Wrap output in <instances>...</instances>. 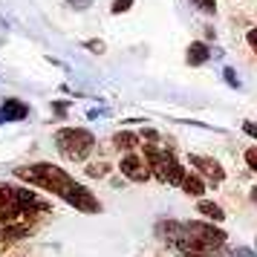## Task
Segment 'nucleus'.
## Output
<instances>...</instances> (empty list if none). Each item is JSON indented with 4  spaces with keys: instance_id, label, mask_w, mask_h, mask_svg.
Instances as JSON below:
<instances>
[{
    "instance_id": "f257e3e1",
    "label": "nucleus",
    "mask_w": 257,
    "mask_h": 257,
    "mask_svg": "<svg viewBox=\"0 0 257 257\" xmlns=\"http://www.w3.org/2000/svg\"><path fill=\"white\" fill-rule=\"evenodd\" d=\"M225 240H228V234L222 228L211 225V222H202V220H191V222H179L171 245L185 257H208L214 251H220L225 245Z\"/></svg>"
},
{
    "instance_id": "dca6fc26",
    "label": "nucleus",
    "mask_w": 257,
    "mask_h": 257,
    "mask_svg": "<svg viewBox=\"0 0 257 257\" xmlns=\"http://www.w3.org/2000/svg\"><path fill=\"white\" fill-rule=\"evenodd\" d=\"M133 6V0H113V6H110V12L113 15H124Z\"/></svg>"
},
{
    "instance_id": "b1692460",
    "label": "nucleus",
    "mask_w": 257,
    "mask_h": 257,
    "mask_svg": "<svg viewBox=\"0 0 257 257\" xmlns=\"http://www.w3.org/2000/svg\"><path fill=\"white\" fill-rule=\"evenodd\" d=\"M248 44H251V49L257 52V26L251 29V32H248Z\"/></svg>"
},
{
    "instance_id": "6e6552de",
    "label": "nucleus",
    "mask_w": 257,
    "mask_h": 257,
    "mask_svg": "<svg viewBox=\"0 0 257 257\" xmlns=\"http://www.w3.org/2000/svg\"><path fill=\"white\" fill-rule=\"evenodd\" d=\"M188 162L197 168L202 179H205V176H208L211 182H222V179H225V168H222L217 159H211V156H188Z\"/></svg>"
},
{
    "instance_id": "20e7f679",
    "label": "nucleus",
    "mask_w": 257,
    "mask_h": 257,
    "mask_svg": "<svg viewBox=\"0 0 257 257\" xmlns=\"http://www.w3.org/2000/svg\"><path fill=\"white\" fill-rule=\"evenodd\" d=\"M142 153H145V159H148L153 176H156L159 182H165V185H182V182H185V176H188L185 168L179 165V159H176L168 148H159V145H145Z\"/></svg>"
},
{
    "instance_id": "6ab92c4d",
    "label": "nucleus",
    "mask_w": 257,
    "mask_h": 257,
    "mask_svg": "<svg viewBox=\"0 0 257 257\" xmlns=\"http://www.w3.org/2000/svg\"><path fill=\"white\" fill-rule=\"evenodd\" d=\"M222 78L231 84V87H240V78H237V72H234L231 67H225V70H222Z\"/></svg>"
},
{
    "instance_id": "9b49d317",
    "label": "nucleus",
    "mask_w": 257,
    "mask_h": 257,
    "mask_svg": "<svg viewBox=\"0 0 257 257\" xmlns=\"http://www.w3.org/2000/svg\"><path fill=\"white\" fill-rule=\"evenodd\" d=\"M208 58H211V49H208V44H202V41H194L185 52V61L191 67H199V64H205Z\"/></svg>"
},
{
    "instance_id": "7ed1b4c3",
    "label": "nucleus",
    "mask_w": 257,
    "mask_h": 257,
    "mask_svg": "<svg viewBox=\"0 0 257 257\" xmlns=\"http://www.w3.org/2000/svg\"><path fill=\"white\" fill-rule=\"evenodd\" d=\"M15 176L24 179V182H29V185H35V188H44L49 194H58V197H64V194L75 185V179H72L64 168H58V165H52V162L21 165V168H15Z\"/></svg>"
},
{
    "instance_id": "2eb2a0df",
    "label": "nucleus",
    "mask_w": 257,
    "mask_h": 257,
    "mask_svg": "<svg viewBox=\"0 0 257 257\" xmlns=\"http://www.w3.org/2000/svg\"><path fill=\"white\" fill-rule=\"evenodd\" d=\"M191 3L197 6L199 12H208V15L217 12V0H191Z\"/></svg>"
},
{
    "instance_id": "5701e85b",
    "label": "nucleus",
    "mask_w": 257,
    "mask_h": 257,
    "mask_svg": "<svg viewBox=\"0 0 257 257\" xmlns=\"http://www.w3.org/2000/svg\"><path fill=\"white\" fill-rule=\"evenodd\" d=\"M243 130L248 133V136H254V139H257V124H254V121H243Z\"/></svg>"
},
{
    "instance_id": "f3484780",
    "label": "nucleus",
    "mask_w": 257,
    "mask_h": 257,
    "mask_svg": "<svg viewBox=\"0 0 257 257\" xmlns=\"http://www.w3.org/2000/svg\"><path fill=\"white\" fill-rule=\"evenodd\" d=\"M228 254H231V257H257V251H254V248H245V245H234Z\"/></svg>"
},
{
    "instance_id": "412c9836",
    "label": "nucleus",
    "mask_w": 257,
    "mask_h": 257,
    "mask_svg": "<svg viewBox=\"0 0 257 257\" xmlns=\"http://www.w3.org/2000/svg\"><path fill=\"white\" fill-rule=\"evenodd\" d=\"M84 47L90 49V52H98V55H101V52H104V44H101V41H87V44H84Z\"/></svg>"
},
{
    "instance_id": "a211bd4d",
    "label": "nucleus",
    "mask_w": 257,
    "mask_h": 257,
    "mask_svg": "<svg viewBox=\"0 0 257 257\" xmlns=\"http://www.w3.org/2000/svg\"><path fill=\"white\" fill-rule=\"evenodd\" d=\"M67 6L75 9V12H84V9H90V6H93V0H67Z\"/></svg>"
},
{
    "instance_id": "ddd939ff",
    "label": "nucleus",
    "mask_w": 257,
    "mask_h": 257,
    "mask_svg": "<svg viewBox=\"0 0 257 257\" xmlns=\"http://www.w3.org/2000/svg\"><path fill=\"white\" fill-rule=\"evenodd\" d=\"M182 191H185L188 197H202V194H205V179H202V176H197V174H188L185 176V182H182Z\"/></svg>"
},
{
    "instance_id": "9d476101",
    "label": "nucleus",
    "mask_w": 257,
    "mask_h": 257,
    "mask_svg": "<svg viewBox=\"0 0 257 257\" xmlns=\"http://www.w3.org/2000/svg\"><path fill=\"white\" fill-rule=\"evenodd\" d=\"M113 148H116V151H124V153H136V148H142L139 133H130V130H118L116 136H113Z\"/></svg>"
},
{
    "instance_id": "f03ea898",
    "label": "nucleus",
    "mask_w": 257,
    "mask_h": 257,
    "mask_svg": "<svg viewBox=\"0 0 257 257\" xmlns=\"http://www.w3.org/2000/svg\"><path fill=\"white\" fill-rule=\"evenodd\" d=\"M38 214H49V205L44 199H38V194H32L29 188L0 182V228L24 217L35 220Z\"/></svg>"
},
{
    "instance_id": "0eeeda50",
    "label": "nucleus",
    "mask_w": 257,
    "mask_h": 257,
    "mask_svg": "<svg viewBox=\"0 0 257 257\" xmlns=\"http://www.w3.org/2000/svg\"><path fill=\"white\" fill-rule=\"evenodd\" d=\"M61 199H64V202H70L72 208L84 211V214H98V211H101V202L95 199V194L90 191V188L78 185V182H75V185H72Z\"/></svg>"
},
{
    "instance_id": "4be33fe9",
    "label": "nucleus",
    "mask_w": 257,
    "mask_h": 257,
    "mask_svg": "<svg viewBox=\"0 0 257 257\" xmlns=\"http://www.w3.org/2000/svg\"><path fill=\"white\" fill-rule=\"evenodd\" d=\"M142 136H145V139L151 142V145H156V139H159V133H156L153 127H145V130H142Z\"/></svg>"
},
{
    "instance_id": "393cba45",
    "label": "nucleus",
    "mask_w": 257,
    "mask_h": 257,
    "mask_svg": "<svg viewBox=\"0 0 257 257\" xmlns=\"http://www.w3.org/2000/svg\"><path fill=\"white\" fill-rule=\"evenodd\" d=\"M251 202H257V188H251Z\"/></svg>"
},
{
    "instance_id": "a878e982",
    "label": "nucleus",
    "mask_w": 257,
    "mask_h": 257,
    "mask_svg": "<svg viewBox=\"0 0 257 257\" xmlns=\"http://www.w3.org/2000/svg\"><path fill=\"white\" fill-rule=\"evenodd\" d=\"M254 245H257V240H254Z\"/></svg>"
},
{
    "instance_id": "4468645a",
    "label": "nucleus",
    "mask_w": 257,
    "mask_h": 257,
    "mask_svg": "<svg viewBox=\"0 0 257 257\" xmlns=\"http://www.w3.org/2000/svg\"><path fill=\"white\" fill-rule=\"evenodd\" d=\"M110 174V165L107 162H90L87 165V176H93V179H104Z\"/></svg>"
},
{
    "instance_id": "f8f14e48",
    "label": "nucleus",
    "mask_w": 257,
    "mask_h": 257,
    "mask_svg": "<svg viewBox=\"0 0 257 257\" xmlns=\"http://www.w3.org/2000/svg\"><path fill=\"white\" fill-rule=\"evenodd\" d=\"M197 211L202 214V217H208L211 222H222V220H225V211H222L217 202H211V199H199Z\"/></svg>"
},
{
    "instance_id": "aec40b11",
    "label": "nucleus",
    "mask_w": 257,
    "mask_h": 257,
    "mask_svg": "<svg viewBox=\"0 0 257 257\" xmlns=\"http://www.w3.org/2000/svg\"><path fill=\"white\" fill-rule=\"evenodd\" d=\"M245 162H248L251 171H257V148H248V151H245Z\"/></svg>"
},
{
    "instance_id": "39448f33",
    "label": "nucleus",
    "mask_w": 257,
    "mask_h": 257,
    "mask_svg": "<svg viewBox=\"0 0 257 257\" xmlns=\"http://www.w3.org/2000/svg\"><path fill=\"white\" fill-rule=\"evenodd\" d=\"M55 145L64 159L70 162H87L95 148V136L84 127H61L55 133Z\"/></svg>"
},
{
    "instance_id": "1a4fd4ad",
    "label": "nucleus",
    "mask_w": 257,
    "mask_h": 257,
    "mask_svg": "<svg viewBox=\"0 0 257 257\" xmlns=\"http://www.w3.org/2000/svg\"><path fill=\"white\" fill-rule=\"evenodd\" d=\"M29 116V104L18 101V98H6L3 107H0V118L3 121H24Z\"/></svg>"
},
{
    "instance_id": "423d86ee",
    "label": "nucleus",
    "mask_w": 257,
    "mask_h": 257,
    "mask_svg": "<svg viewBox=\"0 0 257 257\" xmlns=\"http://www.w3.org/2000/svg\"><path fill=\"white\" fill-rule=\"evenodd\" d=\"M118 171H121L124 179H130V182H148L153 176L151 165L145 159V153H124L121 162H118Z\"/></svg>"
}]
</instances>
